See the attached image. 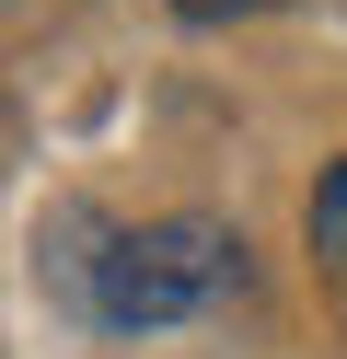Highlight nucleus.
I'll use <instances>...</instances> for the list:
<instances>
[{"instance_id":"nucleus-1","label":"nucleus","mask_w":347,"mask_h":359,"mask_svg":"<svg viewBox=\"0 0 347 359\" xmlns=\"http://www.w3.org/2000/svg\"><path fill=\"white\" fill-rule=\"evenodd\" d=\"M220 290H243V243H231L220 220H139V232H104V255H93L81 302H93V325L151 336V325L208 313Z\"/></svg>"},{"instance_id":"nucleus-2","label":"nucleus","mask_w":347,"mask_h":359,"mask_svg":"<svg viewBox=\"0 0 347 359\" xmlns=\"http://www.w3.org/2000/svg\"><path fill=\"white\" fill-rule=\"evenodd\" d=\"M313 255L347 266V163H324V186H313Z\"/></svg>"},{"instance_id":"nucleus-3","label":"nucleus","mask_w":347,"mask_h":359,"mask_svg":"<svg viewBox=\"0 0 347 359\" xmlns=\"http://www.w3.org/2000/svg\"><path fill=\"white\" fill-rule=\"evenodd\" d=\"M174 12H197V24H220V12H254V0H174Z\"/></svg>"}]
</instances>
